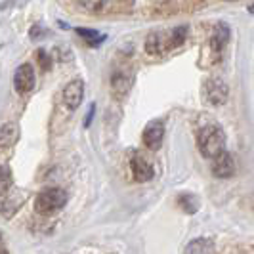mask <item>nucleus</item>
Here are the masks:
<instances>
[{
    "label": "nucleus",
    "mask_w": 254,
    "mask_h": 254,
    "mask_svg": "<svg viewBox=\"0 0 254 254\" xmlns=\"http://www.w3.org/2000/svg\"><path fill=\"white\" fill-rule=\"evenodd\" d=\"M163 138H165V125L161 121H153L147 127L143 128V134H141V140L143 145L151 151H157L161 145H163Z\"/></svg>",
    "instance_id": "obj_8"
},
{
    "label": "nucleus",
    "mask_w": 254,
    "mask_h": 254,
    "mask_svg": "<svg viewBox=\"0 0 254 254\" xmlns=\"http://www.w3.org/2000/svg\"><path fill=\"white\" fill-rule=\"evenodd\" d=\"M212 174L222 180L231 178L235 174V161H233L231 153L226 151L216 159H212Z\"/></svg>",
    "instance_id": "obj_10"
},
{
    "label": "nucleus",
    "mask_w": 254,
    "mask_h": 254,
    "mask_svg": "<svg viewBox=\"0 0 254 254\" xmlns=\"http://www.w3.org/2000/svg\"><path fill=\"white\" fill-rule=\"evenodd\" d=\"M229 40V27L226 23H218L214 27V33L210 40L206 42L201 50V67H210V65H216L222 60V52L224 46L228 44Z\"/></svg>",
    "instance_id": "obj_4"
},
{
    "label": "nucleus",
    "mask_w": 254,
    "mask_h": 254,
    "mask_svg": "<svg viewBox=\"0 0 254 254\" xmlns=\"http://www.w3.org/2000/svg\"><path fill=\"white\" fill-rule=\"evenodd\" d=\"M188 37V27H174L168 31H155L145 38V52L151 56H163L172 48H178L184 44Z\"/></svg>",
    "instance_id": "obj_1"
},
{
    "label": "nucleus",
    "mask_w": 254,
    "mask_h": 254,
    "mask_svg": "<svg viewBox=\"0 0 254 254\" xmlns=\"http://www.w3.org/2000/svg\"><path fill=\"white\" fill-rule=\"evenodd\" d=\"M25 203V193L23 191H13V193H8L4 199H2V203H0V210H2V214L6 218H12L17 210H19V206Z\"/></svg>",
    "instance_id": "obj_12"
},
{
    "label": "nucleus",
    "mask_w": 254,
    "mask_h": 254,
    "mask_svg": "<svg viewBox=\"0 0 254 254\" xmlns=\"http://www.w3.org/2000/svg\"><path fill=\"white\" fill-rule=\"evenodd\" d=\"M65 204H67V193L60 188H48L37 195L35 210L38 214H54L60 212Z\"/></svg>",
    "instance_id": "obj_5"
},
{
    "label": "nucleus",
    "mask_w": 254,
    "mask_h": 254,
    "mask_svg": "<svg viewBox=\"0 0 254 254\" xmlns=\"http://www.w3.org/2000/svg\"><path fill=\"white\" fill-rule=\"evenodd\" d=\"M130 168H132V176L136 182H149L153 178V165L141 155H134L130 159Z\"/></svg>",
    "instance_id": "obj_11"
},
{
    "label": "nucleus",
    "mask_w": 254,
    "mask_h": 254,
    "mask_svg": "<svg viewBox=\"0 0 254 254\" xmlns=\"http://www.w3.org/2000/svg\"><path fill=\"white\" fill-rule=\"evenodd\" d=\"M180 204L186 208V212H188V214H193V212L199 208V201H197V197H193V195H190V193L180 195Z\"/></svg>",
    "instance_id": "obj_17"
},
{
    "label": "nucleus",
    "mask_w": 254,
    "mask_h": 254,
    "mask_svg": "<svg viewBox=\"0 0 254 254\" xmlns=\"http://www.w3.org/2000/svg\"><path fill=\"white\" fill-rule=\"evenodd\" d=\"M67 8L84 12L88 15H119V13H130L136 10V4L132 2H111V0H98V2H75L65 4Z\"/></svg>",
    "instance_id": "obj_3"
},
{
    "label": "nucleus",
    "mask_w": 254,
    "mask_h": 254,
    "mask_svg": "<svg viewBox=\"0 0 254 254\" xmlns=\"http://www.w3.org/2000/svg\"><path fill=\"white\" fill-rule=\"evenodd\" d=\"M184 254H216V247L212 239H206V237H199V239H193V241L186 247Z\"/></svg>",
    "instance_id": "obj_15"
},
{
    "label": "nucleus",
    "mask_w": 254,
    "mask_h": 254,
    "mask_svg": "<svg viewBox=\"0 0 254 254\" xmlns=\"http://www.w3.org/2000/svg\"><path fill=\"white\" fill-rule=\"evenodd\" d=\"M13 186V176L12 170L6 165H0V197H6Z\"/></svg>",
    "instance_id": "obj_16"
},
{
    "label": "nucleus",
    "mask_w": 254,
    "mask_h": 254,
    "mask_svg": "<svg viewBox=\"0 0 254 254\" xmlns=\"http://www.w3.org/2000/svg\"><path fill=\"white\" fill-rule=\"evenodd\" d=\"M130 86H132V75L130 73H127V71L113 73V76H111V90H113V94L117 98L125 96L130 90Z\"/></svg>",
    "instance_id": "obj_13"
},
{
    "label": "nucleus",
    "mask_w": 254,
    "mask_h": 254,
    "mask_svg": "<svg viewBox=\"0 0 254 254\" xmlns=\"http://www.w3.org/2000/svg\"><path fill=\"white\" fill-rule=\"evenodd\" d=\"M76 33H78L82 38H86V42H88L90 46H96V44H100V42L103 40L102 35H98V33L92 31V29H76Z\"/></svg>",
    "instance_id": "obj_18"
},
{
    "label": "nucleus",
    "mask_w": 254,
    "mask_h": 254,
    "mask_svg": "<svg viewBox=\"0 0 254 254\" xmlns=\"http://www.w3.org/2000/svg\"><path fill=\"white\" fill-rule=\"evenodd\" d=\"M37 58H38V64H40V67L42 69H50V58H48V54L44 50H38L37 52Z\"/></svg>",
    "instance_id": "obj_19"
},
{
    "label": "nucleus",
    "mask_w": 254,
    "mask_h": 254,
    "mask_svg": "<svg viewBox=\"0 0 254 254\" xmlns=\"http://www.w3.org/2000/svg\"><path fill=\"white\" fill-rule=\"evenodd\" d=\"M228 98H229V88L220 76H210V78L204 80L203 100L208 105L220 107V105H224V103L228 102Z\"/></svg>",
    "instance_id": "obj_6"
},
{
    "label": "nucleus",
    "mask_w": 254,
    "mask_h": 254,
    "mask_svg": "<svg viewBox=\"0 0 254 254\" xmlns=\"http://www.w3.org/2000/svg\"><path fill=\"white\" fill-rule=\"evenodd\" d=\"M13 86H15V92L21 94V96H25L35 88V69H33V65L23 64L15 69Z\"/></svg>",
    "instance_id": "obj_7"
},
{
    "label": "nucleus",
    "mask_w": 254,
    "mask_h": 254,
    "mask_svg": "<svg viewBox=\"0 0 254 254\" xmlns=\"http://www.w3.org/2000/svg\"><path fill=\"white\" fill-rule=\"evenodd\" d=\"M84 100V82L80 78L71 80L64 88V103L67 109H76Z\"/></svg>",
    "instance_id": "obj_9"
},
{
    "label": "nucleus",
    "mask_w": 254,
    "mask_h": 254,
    "mask_svg": "<svg viewBox=\"0 0 254 254\" xmlns=\"http://www.w3.org/2000/svg\"><path fill=\"white\" fill-rule=\"evenodd\" d=\"M0 254H8V251H6V249H4L2 245H0Z\"/></svg>",
    "instance_id": "obj_20"
},
{
    "label": "nucleus",
    "mask_w": 254,
    "mask_h": 254,
    "mask_svg": "<svg viewBox=\"0 0 254 254\" xmlns=\"http://www.w3.org/2000/svg\"><path fill=\"white\" fill-rule=\"evenodd\" d=\"M17 138H19V127L15 123H6L4 127H0V149L13 147Z\"/></svg>",
    "instance_id": "obj_14"
},
{
    "label": "nucleus",
    "mask_w": 254,
    "mask_h": 254,
    "mask_svg": "<svg viewBox=\"0 0 254 254\" xmlns=\"http://www.w3.org/2000/svg\"><path fill=\"white\" fill-rule=\"evenodd\" d=\"M249 10H251V12H254V6H251V8H249Z\"/></svg>",
    "instance_id": "obj_21"
},
{
    "label": "nucleus",
    "mask_w": 254,
    "mask_h": 254,
    "mask_svg": "<svg viewBox=\"0 0 254 254\" xmlns=\"http://www.w3.org/2000/svg\"><path fill=\"white\" fill-rule=\"evenodd\" d=\"M197 145H199V151L203 153V157L216 159L222 153H226V134L218 125L208 123V125L199 128Z\"/></svg>",
    "instance_id": "obj_2"
}]
</instances>
